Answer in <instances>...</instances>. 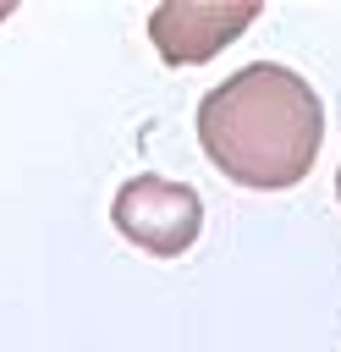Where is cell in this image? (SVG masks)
I'll use <instances>...</instances> for the list:
<instances>
[{
	"instance_id": "cell-1",
	"label": "cell",
	"mask_w": 341,
	"mask_h": 352,
	"mask_svg": "<svg viewBox=\"0 0 341 352\" xmlns=\"http://www.w3.org/2000/svg\"><path fill=\"white\" fill-rule=\"evenodd\" d=\"M204 154L242 187H292L314 170L324 143V104L280 60H253L231 72L198 104Z\"/></svg>"
},
{
	"instance_id": "cell-2",
	"label": "cell",
	"mask_w": 341,
	"mask_h": 352,
	"mask_svg": "<svg viewBox=\"0 0 341 352\" xmlns=\"http://www.w3.org/2000/svg\"><path fill=\"white\" fill-rule=\"evenodd\" d=\"M110 220L143 253L176 258L182 248H192V236L204 226V198L187 182H170V176H132V182L116 187Z\"/></svg>"
},
{
	"instance_id": "cell-3",
	"label": "cell",
	"mask_w": 341,
	"mask_h": 352,
	"mask_svg": "<svg viewBox=\"0 0 341 352\" xmlns=\"http://www.w3.org/2000/svg\"><path fill=\"white\" fill-rule=\"evenodd\" d=\"M253 22H258V0H236V6H220V0H160L148 11V38H154L160 60H170V66H204Z\"/></svg>"
},
{
	"instance_id": "cell-4",
	"label": "cell",
	"mask_w": 341,
	"mask_h": 352,
	"mask_svg": "<svg viewBox=\"0 0 341 352\" xmlns=\"http://www.w3.org/2000/svg\"><path fill=\"white\" fill-rule=\"evenodd\" d=\"M11 11H16V0H0V22H6V16H11Z\"/></svg>"
},
{
	"instance_id": "cell-5",
	"label": "cell",
	"mask_w": 341,
	"mask_h": 352,
	"mask_svg": "<svg viewBox=\"0 0 341 352\" xmlns=\"http://www.w3.org/2000/svg\"><path fill=\"white\" fill-rule=\"evenodd\" d=\"M336 198H341V170H336Z\"/></svg>"
}]
</instances>
